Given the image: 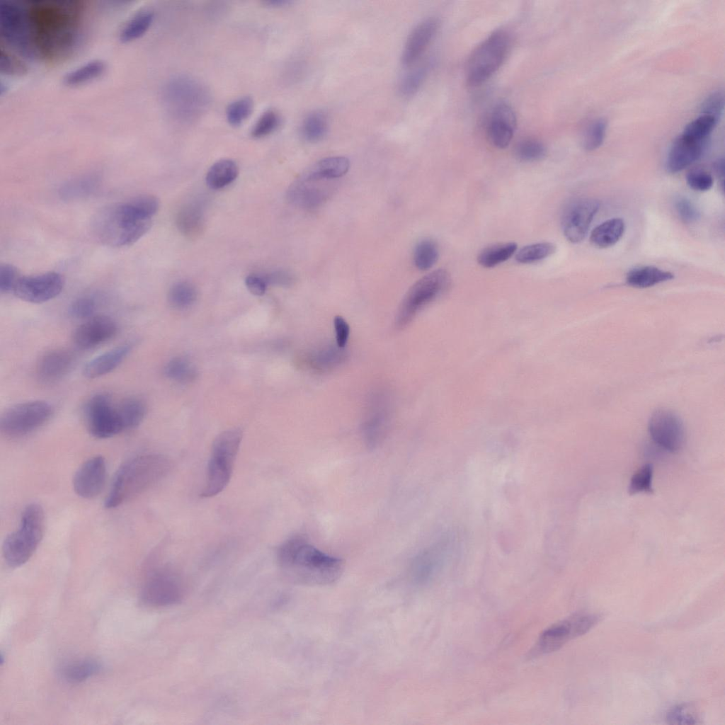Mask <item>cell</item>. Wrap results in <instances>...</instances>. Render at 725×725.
Here are the masks:
<instances>
[{"mask_svg": "<svg viewBox=\"0 0 725 725\" xmlns=\"http://www.w3.org/2000/svg\"><path fill=\"white\" fill-rule=\"evenodd\" d=\"M85 10L81 1H4L0 6L1 44L30 59L64 61L80 44Z\"/></svg>", "mask_w": 725, "mask_h": 725, "instance_id": "obj_1", "label": "cell"}, {"mask_svg": "<svg viewBox=\"0 0 725 725\" xmlns=\"http://www.w3.org/2000/svg\"><path fill=\"white\" fill-rule=\"evenodd\" d=\"M159 207V200L151 195H138L108 205L92 217L91 232L105 246L132 245L149 230Z\"/></svg>", "mask_w": 725, "mask_h": 725, "instance_id": "obj_2", "label": "cell"}, {"mask_svg": "<svg viewBox=\"0 0 725 725\" xmlns=\"http://www.w3.org/2000/svg\"><path fill=\"white\" fill-rule=\"evenodd\" d=\"M277 556L288 575L304 585H329L338 580L343 571L342 559L321 551L300 535L281 544Z\"/></svg>", "mask_w": 725, "mask_h": 725, "instance_id": "obj_3", "label": "cell"}, {"mask_svg": "<svg viewBox=\"0 0 725 725\" xmlns=\"http://www.w3.org/2000/svg\"><path fill=\"white\" fill-rule=\"evenodd\" d=\"M171 468L169 459L161 454H142L129 459L116 472L105 507L114 508L136 497L162 479Z\"/></svg>", "mask_w": 725, "mask_h": 725, "instance_id": "obj_4", "label": "cell"}, {"mask_svg": "<svg viewBox=\"0 0 725 725\" xmlns=\"http://www.w3.org/2000/svg\"><path fill=\"white\" fill-rule=\"evenodd\" d=\"M44 527L42 507L34 503L28 505L18 528L7 535L3 543V556L9 567H19L30 559L42 538Z\"/></svg>", "mask_w": 725, "mask_h": 725, "instance_id": "obj_5", "label": "cell"}, {"mask_svg": "<svg viewBox=\"0 0 725 725\" xmlns=\"http://www.w3.org/2000/svg\"><path fill=\"white\" fill-rule=\"evenodd\" d=\"M243 433L239 428L222 431L214 440L207 467L206 482L201 497L211 498L228 485L238 454Z\"/></svg>", "mask_w": 725, "mask_h": 725, "instance_id": "obj_6", "label": "cell"}, {"mask_svg": "<svg viewBox=\"0 0 725 725\" xmlns=\"http://www.w3.org/2000/svg\"><path fill=\"white\" fill-rule=\"evenodd\" d=\"M164 97L171 114L181 122H190L200 117L210 100L206 87L186 76L171 79L164 88Z\"/></svg>", "mask_w": 725, "mask_h": 725, "instance_id": "obj_7", "label": "cell"}, {"mask_svg": "<svg viewBox=\"0 0 725 725\" xmlns=\"http://www.w3.org/2000/svg\"><path fill=\"white\" fill-rule=\"evenodd\" d=\"M510 47V38L503 30L491 34L474 50L466 68V80L477 86L491 78L501 67Z\"/></svg>", "mask_w": 725, "mask_h": 725, "instance_id": "obj_8", "label": "cell"}, {"mask_svg": "<svg viewBox=\"0 0 725 725\" xmlns=\"http://www.w3.org/2000/svg\"><path fill=\"white\" fill-rule=\"evenodd\" d=\"M450 284V275L442 268L433 270L416 281L402 299L396 316V327L402 329L406 326L420 311L442 295Z\"/></svg>", "mask_w": 725, "mask_h": 725, "instance_id": "obj_9", "label": "cell"}, {"mask_svg": "<svg viewBox=\"0 0 725 725\" xmlns=\"http://www.w3.org/2000/svg\"><path fill=\"white\" fill-rule=\"evenodd\" d=\"M52 412V406L45 401L35 400L16 404L2 414L1 433L11 438L23 437L45 424Z\"/></svg>", "mask_w": 725, "mask_h": 725, "instance_id": "obj_10", "label": "cell"}, {"mask_svg": "<svg viewBox=\"0 0 725 725\" xmlns=\"http://www.w3.org/2000/svg\"><path fill=\"white\" fill-rule=\"evenodd\" d=\"M600 619L599 614H576L552 625L540 636L532 653L542 655L559 649L569 640L587 633Z\"/></svg>", "mask_w": 725, "mask_h": 725, "instance_id": "obj_11", "label": "cell"}, {"mask_svg": "<svg viewBox=\"0 0 725 725\" xmlns=\"http://www.w3.org/2000/svg\"><path fill=\"white\" fill-rule=\"evenodd\" d=\"M90 433L97 438H108L125 430L118 408L108 394H98L91 397L85 408Z\"/></svg>", "mask_w": 725, "mask_h": 725, "instance_id": "obj_12", "label": "cell"}, {"mask_svg": "<svg viewBox=\"0 0 725 725\" xmlns=\"http://www.w3.org/2000/svg\"><path fill=\"white\" fill-rule=\"evenodd\" d=\"M599 207V202L593 198L576 199L566 205L561 224L569 241L577 244L584 239Z\"/></svg>", "mask_w": 725, "mask_h": 725, "instance_id": "obj_13", "label": "cell"}, {"mask_svg": "<svg viewBox=\"0 0 725 725\" xmlns=\"http://www.w3.org/2000/svg\"><path fill=\"white\" fill-rule=\"evenodd\" d=\"M649 433L653 441L660 447L670 452L682 449L685 432L683 422L673 412L658 409L649 421Z\"/></svg>", "mask_w": 725, "mask_h": 725, "instance_id": "obj_14", "label": "cell"}, {"mask_svg": "<svg viewBox=\"0 0 725 725\" xmlns=\"http://www.w3.org/2000/svg\"><path fill=\"white\" fill-rule=\"evenodd\" d=\"M64 278L59 273L19 277L13 293L19 299L31 303H42L57 297L63 290Z\"/></svg>", "mask_w": 725, "mask_h": 725, "instance_id": "obj_15", "label": "cell"}, {"mask_svg": "<svg viewBox=\"0 0 725 725\" xmlns=\"http://www.w3.org/2000/svg\"><path fill=\"white\" fill-rule=\"evenodd\" d=\"M384 395L372 396L362 424V433L369 448H375L385 438L390 423V411Z\"/></svg>", "mask_w": 725, "mask_h": 725, "instance_id": "obj_16", "label": "cell"}, {"mask_svg": "<svg viewBox=\"0 0 725 725\" xmlns=\"http://www.w3.org/2000/svg\"><path fill=\"white\" fill-rule=\"evenodd\" d=\"M105 480V460L102 456L97 455L87 459L76 470L73 478V488L79 496L90 499L101 492Z\"/></svg>", "mask_w": 725, "mask_h": 725, "instance_id": "obj_17", "label": "cell"}, {"mask_svg": "<svg viewBox=\"0 0 725 725\" xmlns=\"http://www.w3.org/2000/svg\"><path fill=\"white\" fill-rule=\"evenodd\" d=\"M117 331L113 319L106 316H94L78 326L73 339L77 347L88 350L110 340Z\"/></svg>", "mask_w": 725, "mask_h": 725, "instance_id": "obj_18", "label": "cell"}, {"mask_svg": "<svg viewBox=\"0 0 725 725\" xmlns=\"http://www.w3.org/2000/svg\"><path fill=\"white\" fill-rule=\"evenodd\" d=\"M517 125L515 113L504 102L496 104L490 115L488 136L496 148L505 149L510 143Z\"/></svg>", "mask_w": 725, "mask_h": 725, "instance_id": "obj_19", "label": "cell"}, {"mask_svg": "<svg viewBox=\"0 0 725 725\" xmlns=\"http://www.w3.org/2000/svg\"><path fill=\"white\" fill-rule=\"evenodd\" d=\"M438 25V20L430 17L420 22L413 29L402 52L401 62L404 66H411L420 58L436 34Z\"/></svg>", "mask_w": 725, "mask_h": 725, "instance_id": "obj_20", "label": "cell"}, {"mask_svg": "<svg viewBox=\"0 0 725 725\" xmlns=\"http://www.w3.org/2000/svg\"><path fill=\"white\" fill-rule=\"evenodd\" d=\"M706 142L689 139L682 135L673 142L666 161L668 172L676 173L698 160L703 154Z\"/></svg>", "mask_w": 725, "mask_h": 725, "instance_id": "obj_21", "label": "cell"}, {"mask_svg": "<svg viewBox=\"0 0 725 725\" xmlns=\"http://www.w3.org/2000/svg\"><path fill=\"white\" fill-rule=\"evenodd\" d=\"M178 587L174 578L164 571L151 575L142 590V599L151 605H164L176 600Z\"/></svg>", "mask_w": 725, "mask_h": 725, "instance_id": "obj_22", "label": "cell"}, {"mask_svg": "<svg viewBox=\"0 0 725 725\" xmlns=\"http://www.w3.org/2000/svg\"><path fill=\"white\" fill-rule=\"evenodd\" d=\"M315 181L298 178L289 188L288 200L296 206L314 209L322 205L330 195L328 187L316 185Z\"/></svg>", "mask_w": 725, "mask_h": 725, "instance_id": "obj_23", "label": "cell"}, {"mask_svg": "<svg viewBox=\"0 0 725 725\" xmlns=\"http://www.w3.org/2000/svg\"><path fill=\"white\" fill-rule=\"evenodd\" d=\"M72 364L73 356L69 352L52 350L40 358L36 367L37 375L45 383L55 382L68 373Z\"/></svg>", "mask_w": 725, "mask_h": 725, "instance_id": "obj_24", "label": "cell"}, {"mask_svg": "<svg viewBox=\"0 0 725 725\" xmlns=\"http://www.w3.org/2000/svg\"><path fill=\"white\" fill-rule=\"evenodd\" d=\"M131 349L130 344H125L95 357L84 365V375L94 379L112 372L125 359Z\"/></svg>", "mask_w": 725, "mask_h": 725, "instance_id": "obj_25", "label": "cell"}, {"mask_svg": "<svg viewBox=\"0 0 725 725\" xmlns=\"http://www.w3.org/2000/svg\"><path fill=\"white\" fill-rule=\"evenodd\" d=\"M350 167L349 160L344 156L322 159L307 169L299 177L311 181H325L344 176Z\"/></svg>", "mask_w": 725, "mask_h": 725, "instance_id": "obj_26", "label": "cell"}, {"mask_svg": "<svg viewBox=\"0 0 725 725\" xmlns=\"http://www.w3.org/2000/svg\"><path fill=\"white\" fill-rule=\"evenodd\" d=\"M448 539L425 549L415 558L413 571L418 579H429L441 565L447 549Z\"/></svg>", "mask_w": 725, "mask_h": 725, "instance_id": "obj_27", "label": "cell"}, {"mask_svg": "<svg viewBox=\"0 0 725 725\" xmlns=\"http://www.w3.org/2000/svg\"><path fill=\"white\" fill-rule=\"evenodd\" d=\"M346 357L344 348L337 345H326L310 352L307 361L311 368L319 372H326L340 365Z\"/></svg>", "mask_w": 725, "mask_h": 725, "instance_id": "obj_28", "label": "cell"}, {"mask_svg": "<svg viewBox=\"0 0 725 725\" xmlns=\"http://www.w3.org/2000/svg\"><path fill=\"white\" fill-rule=\"evenodd\" d=\"M101 177L85 174L67 181L59 188V196L64 200H76L92 195L99 187Z\"/></svg>", "mask_w": 725, "mask_h": 725, "instance_id": "obj_29", "label": "cell"}, {"mask_svg": "<svg viewBox=\"0 0 725 725\" xmlns=\"http://www.w3.org/2000/svg\"><path fill=\"white\" fill-rule=\"evenodd\" d=\"M625 224L621 218H612L598 225L590 233V242L596 247L605 249L615 245L623 236Z\"/></svg>", "mask_w": 725, "mask_h": 725, "instance_id": "obj_30", "label": "cell"}, {"mask_svg": "<svg viewBox=\"0 0 725 725\" xmlns=\"http://www.w3.org/2000/svg\"><path fill=\"white\" fill-rule=\"evenodd\" d=\"M673 278V274L669 271L647 266L629 270L626 276V282L634 287L646 288L670 280Z\"/></svg>", "mask_w": 725, "mask_h": 725, "instance_id": "obj_31", "label": "cell"}, {"mask_svg": "<svg viewBox=\"0 0 725 725\" xmlns=\"http://www.w3.org/2000/svg\"><path fill=\"white\" fill-rule=\"evenodd\" d=\"M101 663L95 659H81L62 666L59 670L62 678L70 684L85 681L100 672Z\"/></svg>", "mask_w": 725, "mask_h": 725, "instance_id": "obj_32", "label": "cell"}, {"mask_svg": "<svg viewBox=\"0 0 725 725\" xmlns=\"http://www.w3.org/2000/svg\"><path fill=\"white\" fill-rule=\"evenodd\" d=\"M238 173L239 169L236 162L228 159H221L208 170L206 183L212 189H220L232 183Z\"/></svg>", "mask_w": 725, "mask_h": 725, "instance_id": "obj_33", "label": "cell"}, {"mask_svg": "<svg viewBox=\"0 0 725 725\" xmlns=\"http://www.w3.org/2000/svg\"><path fill=\"white\" fill-rule=\"evenodd\" d=\"M515 242L498 243L484 248L477 256L478 263L491 268L508 260L517 251Z\"/></svg>", "mask_w": 725, "mask_h": 725, "instance_id": "obj_34", "label": "cell"}, {"mask_svg": "<svg viewBox=\"0 0 725 725\" xmlns=\"http://www.w3.org/2000/svg\"><path fill=\"white\" fill-rule=\"evenodd\" d=\"M153 19L154 13L150 10H144L137 13L121 30L120 41L129 42L142 36L150 28Z\"/></svg>", "mask_w": 725, "mask_h": 725, "instance_id": "obj_35", "label": "cell"}, {"mask_svg": "<svg viewBox=\"0 0 725 725\" xmlns=\"http://www.w3.org/2000/svg\"><path fill=\"white\" fill-rule=\"evenodd\" d=\"M202 207L196 203L187 205L178 214V227L186 235L197 234L202 228Z\"/></svg>", "mask_w": 725, "mask_h": 725, "instance_id": "obj_36", "label": "cell"}, {"mask_svg": "<svg viewBox=\"0 0 725 725\" xmlns=\"http://www.w3.org/2000/svg\"><path fill=\"white\" fill-rule=\"evenodd\" d=\"M328 125L327 118L323 113L312 112L306 116L302 123V136L308 142H318L326 135Z\"/></svg>", "mask_w": 725, "mask_h": 725, "instance_id": "obj_37", "label": "cell"}, {"mask_svg": "<svg viewBox=\"0 0 725 725\" xmlns=\"http://www.w3.org/2000/svg\"><path fill=\"white\" fill-rule=\"evenodd\" d=\"M166 376L176 382L188 383L198 375L195 365L187 358L176 357L171 359L164 367Z\"/></svg>", "mask_w": 725, "mask_h": 725, "instance_id": "obj_38", "label": "cell"}, {"mask_svg": "<svg viewBox=\"0 0 725 725\" xmlns=\"http://www.w3.org/2000/svg\"><path fill=\"white\" fill-rule=\"evenodd\" d=\"M118 410L125 430L137 427L143 421L146 413V407L144 403L135 398L125 400L118 407Z\"/></svg>", "mask_w": 725, "mask_h": 725, "instance_id": "obj_39", "label": "cell"}, {"mask_svg": "<svg viewBox=\"0 0 725 725\" xmlns=\"http://www.w3.org/2000/svg\"><path fill=\"white\" fill-rule=\"evenodd\" d=\"M105 69V64L101 60H93L67 74L64 82L69 86L86 83L101 76Z\"/></svg>", "mask_w": 725, "mask_h": 725, "instance_id": "obj_40", "label": "cell"}, {"mask_svg": "<svg viewBox=\"0 0 725 725\" xmlns=\"http://www.w3.org/2000/svg\"><path fill=\"white\" fill-rule=\"evenodd\" d=\"M439 251L435 241L429 239L420 241L413 251V263L420 270L431 268L437 262Z\"/></svg>", "mask_w": 725, "mask_h": 725, "instance_id": "obj_41", "label": "cell"}, {"mask_svg": "<svg viewBox=\"0 0 725 725\" xmlns=\"http://www.w3.org/2000/svg\"><path fill=\"white\" fill-rule=\"evenodd\" d=\"M718 120L709 115L702 114L689 122L683 130L682 135L695 141L707 142V137L714 130Z\"/></svg>", "mask_w": 725, "mask_h": 725, "instance_id": "obj_42", "label": "cell"}, {"mask_svg": "<svg viewBox=\"0 0 725 725\" xmlns=\"http://www.w3.org/2000/svg\"><path fill=\"white\" fill-rule=\"evenodd\" d=\"M556 245L552 242H539L521 248L515 255L517 262L528 264L542 261L556 251Z\"/></svg>", "mask_w": 725, "mask_h": 725, "instance_id": "obj_43", "label": "cell"}, {"mask_svg": "<svg viewBox=\"0 0 725 725\" xmlns=\"http://www.w3.org/2000/svg\"><path fill=\"white\" fill-rule=\"evenodd\" d=\"M430 67L428 62L407 73L399 82V93L404 97L413 96L423 84Z\"/></svg>", "mask_w": 725, "mask_h": 725, "instance_id": "obj_44", "label": "cell"}, {"mask_svg": "<svg viewBox=\"0 0 725 725\" xmlns=\"http://www.w3.org/2000/svg\"><path fill=\"white\" fill-rule=\"evenodd\" d=\"M197 292L195 287L188 282H179L170 289L168 298L170 304L177 309L191 306L195 301Z\"/></svg>", "mask_w": 725, "mask_h": 725, "instance_id": "obj_45", "label": "cell"}, {"mask_svg": "<svg viewBox=\"0 0 725 725\" xmlns=\"http://www.w3.org/2000/svg\"><path fill=\"white\" fill-rule=\"evenodd\" d=\"M253 108V102L250 97L244 96L237 98L227 106V120L231 125L239 126L250 116Z\"/></svg>", "mask_w": 725, "mask_h": 725, "instance_id": "obj_46", "label": "cell"}, {"mask_svg": "<svg viewBox=\"0 0 725 725\" xmlns=\"http://www.w3.org/2000/svg\"><path fill=\"white\" fill-rule=\"evenodd\" d=\"M546 147L535 139H525L517 144L515 148L516 158L522 161L531 162L542 159L546 154Z\"/></svg>", "mask_w": 725, "mask_h": 725, "instance_id": "obj_47", "label": "cell"}, {"mask_svg": "<svg viewBox=\"0 0 725 725\" xmlns=\"http://www.w3.org/2000/svg\"><path fill=\"white\" fill-rule=\"evenodd\" d=\"M653 467L646 464L641 467L632 476L628 493L634 495L639 493H653L652 488Z\"/></svg>", "mask_w": 725, "mask_h": 725, "instance_id": "obj_48", "label": "cell"}, {"mask_svg": "<svg viewBox=\"0 0 725 725\" xmlns=\"http://www.w3.org/2000/svg\"><path fill=\"white\" fill-rule=\"evenodd\" d=\"M607 130V122L603 119H598L591 122L586 128L583 137V145L587 151H593L600 147L605 139Z\"/></svg>", "mask_w": 725, "mask_h": 725, "instance_id": "obj_49", "label": "cell"}, {"mask_svg": "<svg viewBox=\"0 0 725 725\" xmlns=\"http://www.w3.org/2000/svg\"><path fill=\"white\" fill-rule=\"evenodd\" d=\"M280 123V115L273 110H268L256 120L251 130V135L256 138L268 136L275 132Z\"/></svg>", "mask_w": 725, "mask_h": 725, "instance_id": "obj_50", "label": "cell"}, {"mask_svg": "<svg viewBox=\"0 0 725 725\" xmlns=\"http://www.w3.org/2000/svg\"><path fill=\"white\" fill-rule=\"evenodd\" d=\"M98 305V298L85 295L76 299L69 307V314L76 319H88L94 316Z\"/></svg>", "mask_w": 725, "mask_h": 725, "instance_id": "obj_51", "label": "cell"}, {"mask_svg": "<svg viewBox=\"0 0 725 725\" xmlns=\"http://www.w3.org/2000/svg\"><path fill=\"white\" fill-rule=\"evenodd\" d=\"M666 720L670 724H696L698 716L689 704H681L670 708L666 714Z\"/></svg>", "mask_w": 725, "mask_h": 725, "instance_id": "obj_52", "label": "cell"}, {"mask_svg": "<svg viewBox=\"0 0 725 725\" xmlns=\"http://www.w3.org/2000/svg\"><path fill=\"white\" fill-rule=\"evenodd\" d=\"M0 71L6 75L19 76L27 72V67L19 58L11 53L6 47L1 45Z\"/></svg>", "mask_w": 725, "mask_h": 725, "instance_id": "obj_53", "label": "cell"}, {"mask_svg": "<svg viewBox=\"0 0 725 725\" xmlns=\"http://www.w3.org/2000/svg\"><path fill=\"white\" fill-rule=\"evenodd\" d=\"M686 181L689 187L697 191H707L713 185V177L708 172L702 169H693L687 176Z\"/></svg>", "mask_w": 725, "mask_h": 725, "instance_id": "obj_54", "label": "cell"}, {"mask_svg": "<svg viewBox=\"0 0 725 725\" xmlns=\"http://www.w3.org/2000/svg\"><path fill=\"white\" fill-rule=\"evenodd\" d=\"M724 107V95L723 91H717L711 93L703 102L702 114L709 115L718 121L722 115Z\"/></svg>", "mask_w": 725, "mask_h": 725, "instance_id": "obj_55", "label": "cell"}, {"mask_svg": "<svg viewBox=\"0 0 725 725\" xmlns=\"http://www.w3.org/2000/svg\"><path fill=\"white\" fill-rule=\"evenodd\" d=\"M675 208L680 219L685 223L690 224L697 221L700 213L694 204L687 198H679L675 203Z\"/></svg>", "mask_w": 725, "mask_h": 725, "instance_id": "obj_56", "label": "cell"}, {"mask_svg": "<svg viewBox=\"0 0 725 725\" xmlns=\"http://www.w3.org/2000/svg\"><path fill=\"white\" fill-rule=\"evenodd\" d=\"M17 269L11 264H1L0 266V291L7 293L13 291L19 278Z\"/></svg>", "mask_w": 725, "mask_h": 725, "instance_id": "obj_57", "label": "cell"}, {"mask_svg": "<svg viewBox=\"0 0 725 725\" xmlns=\"http://www.w3.org/2000/svg\"><path fill=\"white\" fill-rule=\"evenodd\" d=\"M333 326L336 333V345L339 348H344L349 338L350 326L347 321L341 316H336L334 317Z\"/></svg>", "mask_w": 725, "mask_h": 725, "instance_id": "obj_58", "label": "cell"}, {"mask_svg": "<svg viewBox=\"0 0 725 725\" xmlns=\"http://www.w3.org/2000/svg\"><path fill=\"white\" fill-rule=\"evenodd\" d=\"M245 283L250 292L257 296L265 293L268 285L265 278L256 275L247 276Z\"/></svg>", "mask_w": 725, "mask_h": 725, "instance_id": "obj_59", "label": "cell"}, {"mask_svg": "<svg viewBox=\"0 0 725 725\" xmlns=\"http://www.w3.org/2000/svg\"><path fill=\"white\" fill-rule=\"evenodd\" d=\"M265 279L268 284L270 282L280 285H290L294 280L292 275L285 270L275 271L265 277Z\"/></svg>", "mask_w": 725, "mask_h": 725, "instance_id": "obj_60", "label": "cell"}, {"mask_svg": "<svg viewBox=\"0 0 725 725\" xmlns=\"http://www.w3.org/2000/svg\"><path fill=\"white\" fill-rule=\"evenodd\" d=\"M714 170L716 174L724 181L725 164L724 158H719L716 160L713 165Z\"/></svg>", "mask_w": 725, "mask_h": 725, "instance_id": "obj_61", "label": "cell"}, {"mask_svg": "<svg viewBox=\"0 0 725 725\" xmlns=\"http://www.w3.org/2000/svg\"><path fill=\"white\" fill-rule=\"evenodd\" d=\"M290 3V1L287 0H272L266 2L267 5L273 7L284 6Z\"/></svg>", "mask_w": 725, "mask_h": 725, "instance_id": "obj_62", "label": "cell"}]
</instances>
